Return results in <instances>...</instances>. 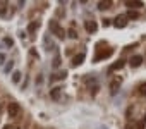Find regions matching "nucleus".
Returning <instances> with one entry per match:
<instances>
[{
    "instance_id": "nucleus-1",
    "label": "nucleus",
    "mask_w": 146,
    "mask_h": 129,
    "mask_svg": "<svg viewBox=\"0 0 146 129\" xmlns=\"http://www.w3.org/2000/svg\"><path fill=\"white\" fill-rule=\"evenodd\" d=\"M7 114H9V117L17 119V117L21 115V105H19L17 102H11V103L7 105Z\"/></svg>"
},
{
    "instance_id": "nucleus-2",
    "label": "nucleus",
    "mask_w": 146,
    "mask_h": 129,
    "mask_svg": "<svg viewBox=\"0 0 146 129\" xmlns=\"http://www.w3.org/2000/svg\"><path fill=\"white\" fill-rule=\"evenodd\" d=\"M50 31L57 36V38H65V31L62 29V26L57 21H50Z\"/></svg>"
},
{
    "instance_id": "nucleus-3",
    "label": "nucleus",
    "mask_w": 146,
    "mask_h": 129,
    "mask_svg": "<svg viewBox=\"0 0 146 129\" xmlns=\"http://www.w3.org/2000/svg\"><path fill=\"white\" fill-rule=\"evenodd\" d=\"M98 50V53L95 55V62H98V60H102V59H107V57H110L112 53H113V48H110V47H107L105 50H100V48H96Z\"/></svg>"
},
{
    "instance_id": "nucleus-4",
    "label": "nucleus",
    "mask_w": 146,
    "mask_h": 129,
    "mask_svg": "<svg viewBox=\"0 0 146 129\" xmlns=\"http://www.w3.org/2000/svg\"><path fill=\"white\" fill-rule=\"evenodd\" d=\"M86 84H88V88H90V93L91 95H96L98 93V84H96V78H91V76H88L86 79Z\"/></svg>"
},
{
    "instance_id": "nucleus-5",
    "label": "nucleus",
    "mask_w": 146,
    "mask_h": 129,
    "mask_svg": "<svg viewBox=\"0 0 146 129\" xmlns=\"http://www.w3.org/2000/svg\"><path fill=\"white\" fill-rule=\"evenodd\" d=\"M113 26L115 28H125L127 26V16H124V14H120V16H117L115 19H113Z\"/></svg>"
},
{
    "instance_id": "nucleus-6",
    "label": "nucleus",
    "mask_w": 146,
    "mask_h": 129,
    "mask_svg": "<svg viewBox=\"0 0 146 129\" xmlns=\"http://www.w3.org/2000/svg\"><path fill=\"white\" fill-rule=\"evenodd\" d=\"M84 28H86L88 33H95V31L98 29V24H96L93 19H88V21H84Z\"/></svg>"
},
{
    "instance_id": "nucleus-7",
    "label": "nucleus",
    "mask_w": 146,
    "mask_h": 129,
    "mask_svg": "<svg viewBox=\"0 0 146 129\" xmlns=\"http://www.w3.org/2000/svg\"><path fill=\"white\" fill-rule=\"evenodd\" d=\"M129 64H131V67H132V69H134V67H139L141 64H143V57H141V55H134V57H131Z\"/></svg>"
},
{
    "instance_id": "nucleus-8",
    "label": "nucleus",
    "mask_w": 146,
    "mask_h": 129,
    "mask_svg": "<svg viewBox=\"0 0 146 129\" xmlns=\"http://www.w3.org/2000/svg\"><path fill=\"white\" fill-rule=\"evenodd\" d=\"M83 60H84V52H81L79 55H76L74 59H72V66H74V67L81 66V64H83Z\"/></svg>"
},
{
    "instance_id": "nucleus-9",
    "label": "nucleus",
    "mask_w": 146,
    "mask_h": 129,
    "mask_svg": "<svg viewBox=\"0 0 146 129\" xmlns=\"http://www.w3.org/2000/svg\"><path fill=\"white\" fill-rule=\"evenodd\" d=\"M60 93H62V88L57 86V88H53V90L50 91V96H52L53 100H58V98H60Z\"/></svg>"
},
{
    "instance_id": "nucleus-10",
    "label": "nucleus",
    "mask_w": 146,
    "mask_h": 129,
    "mask_svg": "<svg viewBox=\"0 0 146 129\" xmlns=\"http://www.w3.org/2000/svg\"><path fill=\"white\" fill-rule=\"evenodd\" d=\"M40 28V21H33L29 26H28V31H29V35H35V31Z\"/></svg>"
},
{
    "instance_id": "nucleus-11",
    "label": "nucleus",
    "mask_w": 146,
    "mask_h": 129,
    "mask_svg": "<svg viewBox=\"0 0 146 129\" xmlns=\"http://www.w3.org/2000/svg\"><path fill=\"white\" fill-rule=\"evenodd\" d=\"M125 5H127V7H131V9H139V7H143L144 4H143V2H132V0H127Z\"/></svg>"
},
{
    "instance_id": "nucleus-12",
    "label": "nucleus",
    "mask_w": 146,
    "mask_h": 129,
    "mask_svg": "<svg viewBox=\"0 0 146 129\" xmlns=\"http://www.w3.org/2000/svg\"><path fill=\"white\" fill-rule=\"evenodd\" d=\"M124 60H117L115 64H112V66H110V71H119V69H122L124 67Z\"/></svg>"
},
{
    "instance_id": "nucleus-13",
    "label": "nucleus",
    "mask_w": 146,
    "mask_h": 129,
    "mask_svg": "<svg viewBox=\"0 0 146 129\" xmlns=\"http://www.w3.org/2000/svg\"><path fill=\"white\" fill-rule=\"evenodd\" d=\"M119 88H120V79H117V81H113V83L110 84V91H112L113 95L119 91Z\"/></svg>"
},
{
    "instance_id": "nucleus-14",
    "label": "nucleus",
    "mask_w": 146,
    "mask_h": 129,
    "mask_svg": "<svg viewBox=\"0 0 146 129\" xmlns=\"http://www.w3.org/2000/svg\"><path fill=\"white\" fill-rule=\"evenodd\" d=\"M65 76H67V72H65V71H62V72H58V74L52 76V81H57V79H65Z\"/></svg>"
},
{
    "instance_id": "nucleus-15",
    "label": "nucleus",
    "mask_w": 146,
    "mask_h": 129,
    "mask_svg": "<svg viewBox=\"0 0 146 129\" xmlns=\"http://www.w3.org/2000/svg\"><path fill=\"white\" fill-rule=\"evenodd\" d=\"M137 93H139L141 96H146V83H143V84L137 86Z\"/></svg>"
},
{
    "instance_id": "nucleus-16",
    "label": "nucleus",
    "mask_w": 146,
    "mask_h": 129,
    "mask_svg": "<svg viewBox=\"0 0 146 129\" xmlns=\"http://www.w3.org/2000/svg\"><path fill=\"white\" fill-rule=\"evenodd\" d=\"M110 5H112V2H98V9H102V11L110 9Z\"/></svg>"
},
{
    "instance_id": "nucleus-17",
    "label": "nucleus",
    "mask_w": 146,
    "mask_h": 129,
    "mask_svg": "<svg viewBox=\"0 0 146 129\" xmlns=\"http://www.w3.org/2000/svg\"><path fill=\"white\" fill-rule=\"evenodd\" d=\"M12 67H14V62H12V60H9V62H7V66L4 67V72H5V74H9V72L12 71Z\"/></svg>"
},
{
    "instance_id": "nucleus-18",
    "label": "nucleus",
    "mask_w": 146,
    "mask_h": 129,
    "mask_svg": "<svg viewBox=\"0 0 146 129\" xmlns=\"http://www.w3.org/2000/svg\"><path fill=\"white\" fill-rule=\"evenodd\" d=\"M125 16H127V19H137V17H139V14H137L136 11H129Z\"/></svg>"
},
{
    "instance_id": "nucleus-19",
    "label": "nucleus",
    "mask_w": 146,
    "mask_h": 129,
    "mask_svg": "<svg viewBox=\"0 0 146 129\" xmlns=\"http://www.w3.org/2000/svg\"><path fill=\"white\" fill-rule=\"evenodd\" d=\"M19 79H21V72H19V71H16V72L12 74V81H14V83H17Z\"/></svg>"
},
{
    "instance_id": "nucleus-20",
    "label": "nucleus",
    "mask_w": 146,
    "mask_h": 129,
    "mask_svg": "<svg viewBox=\"0 0 146 129\" xmlns=\"http://www.w3.org/2000/svg\"><path fill=\"white\" fill-rule=\"evenodd\" d=\"M4 43H5L7 47H12V45H14V41H12V38H9V36H5V38H4Z\"/></svg>"
},
{
    "instance_id": "nucleus-21",
    "label": "nucleus",
    "mask_w": 146,
    "mask_h": 129,
    "mask_svg": "<svg viewBox=\"0 0 146 129\" xmlns=\"http://www.w3.org/2000/svg\"><path fill=\"white\" fill-rule=\"evenodd\" d=\"M60 66V57H55V60H53V67H58Z\"/></svg>"
},
{
    "instance_id": "nucleus-22",
    "label": "nucleus",
    "mask_w": 146,
    "mask_h": 129,
    "mask_svg": "<svg viewBox=\"0 0 146 129\" xmlns=\"http://www.w3.org/2000/svg\"><path fill=\"white\" fill-rule=\"evenodd\" d=\"M69 36H70V38H78V35H76L74 29H69Z\"/></svg>"
},
{
    "instance_id": "nucleus-23",
    "label": "nucleus",
    "mask_w": 146,
    "mask_h": 129,
    "mask_svg": "<svg viewBox=\"0 0 146 129\" xmlns=\"http://www.w3.org/2000/svg\"><path fill=\"white\" fill-rule=\"evenodd\" d=\"M5 62V55L2 53V52H0V66H2V64Z\"/></svg>"
},
{
    "instance_id": "nucleus-24",
    "label": "nucleus",
    "mask_w": 146,
    "mask_h": 129,
    "mask_svg": "<svg viewBox=\"0 0 146 129\" xmlns=\"http://www.w3.org/2000/svg\"><path fill=\"white\" fill-rule=\"evenodd\" d=\"M110 24H112V23H110V19H103V26H105V28H107V26H110Z\"/></svg>"
},
{
    "instance_id": "nucleus-25",
    "label": "nucleus",
    "mask_w": 146,
    "mask_h": 129,
    "mask_svg": "<svg viewBox=\"0 0 146 129\" xmlns=\"http://www.w3.org/2000/svg\"><path fill=\"white\" fill-rule=\"evenodd\" d=\"M144 122H146V117H143V120L139 122V129H143V127H144Z\"/></svg>"
},
{
    "instance_id": "nucleus-26",
    "label": "nucleus",
    "mask_w": 146,
    "mask_h": 129,
    "mask_svg": "<svg viewBox=\"0 0 146 129\" xmlns=\"http://www.w3.org/2000/svg\"><path fill=\"white\" fill-rule=\"evenodd\" d=\"M125 129H134V127H132V124H127V126H125Z\"/></svg>"
}]
</instances>
